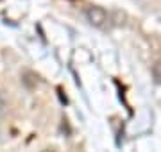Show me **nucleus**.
<instances>
[{"instance_id":"f257e3e1","label":"nucleus","mask_w":161,"mask_h":152,"mask_svg":"<svg viewBox=\"0 0 161 152\" xmlns=\"http://www.w3.org/2000/svg\"><path fill=\"white\" fill-rule=\"evenodd\" d=\"M84 14H86L88 22H90L93 27L102 29V30H108V29H111L113 25L118 24V22L115 20V13L106 11L104 7H98V6H90V7H86Z\"/></svg>"},{"instance_id":"f03ea898","label":"nucleus","mask_w":161,"mask_h":152,"mask_svg":"<svg viewBox=\"0 0 161 152\" xmlns=\"http://www.w3.org/2000/svg\"><path fill=\"white\" fill-rule=\"evenodd\" d=\"M154 77L158 82H161V61L158 64H154Z\"/></svg>"},{"instance_id":"7ed1b4c3","label":"nucleus","mask_w":161,"mask_h":152,"mask_svg":"<svg viewBox=\"0 0 161 152\" xmlns=\"http://www.w3.org/2000/svg\"><path fill=\"white\" fill-rule=\"evenodd\" d=\"M41 152H56L54 149H45V150H41Z\"/></svg>"},{"instance_id":"20e7f679","label":"nucleus","mask_w":161,"mask_h":152,"mask_svg":"<svg viewBox=\"0 0 161 152\" xmlns=\"http://www.w3.org/2000/svg\"><path fill=\"white\" fill-rule=\"evenodd\" d=\"M2 107H4V100L0 99V109H2Z\"/></svg>"}]
</instances>
